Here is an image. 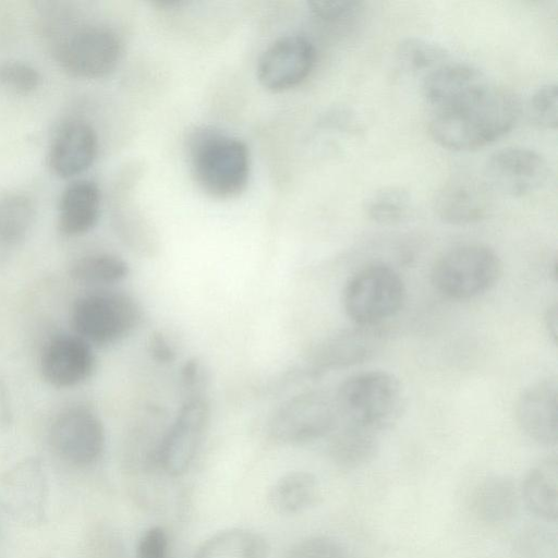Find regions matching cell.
I'll return each instance as SVG.
<instances>
[{
	"label": "cell",
	"mask_w": 558,
	"mask_h": 558,
	"mask_svg": "<svg viewBox=\"0 0 558 558\" xmlns=\"http://www.w3.org/2000/svg\"><path fill=\"white\" fill-rule=\"evenodd\" d=\"M180 379L183 388L187 391L186 397L204 395L202 390L207 384L208 372L201 360L192 357L183 364Z\"/></svg>",
	"instance_id": "e575fe53"
},
{
	"label": "cell",
	"mask_w": 558,
	"mask_h": 558,
	"mask_svg": "<svg viewBox=\"0 0 558 558\" xmlns=\"http://www.w3.org/2000/svg\"><path fill=\"white\" fill-rule=\"evenodd\" d=\"M142 319V306L134 296L107 288L78 296L71 310L75 335L90 345L104 347L123 340Z\"/></svg>",
	"instance_id": "277c9868"
},
{
	"label": "cell",
	"mask_w": 558,
	"mask_h": 558,
	"mask_svg": "<svg viewBox=\"0 0 558 558\" xmlns=\"http://www.w3.org/2000/svg\"><path fill=\"white\" fill-rule=\"evenodd\" d=\"M544 320L548 335L556 343L558 332V306L556 303L551 304L547 308Z\"/></svg>",
	"instance_id": "8d00e7d4"
},
{
	"label": "cell",
	"mask_w": 558,
	"mask_h": 558,
	"mask_svg": "<svg viewBox=\"0 0 558 558\" xmlns=\"http://www.w3.org/2000/svg\"><path fill=\"white\" fill-rule=\"evenodd\" d=\"M383 326H360L340 329L320 339L308 352L307 368L323 375L365 363L384 345Z\"/></svg>",
	"instance_id": "7c38bea8"
},
{
	"label": "cell",
	"mask_w": 558,
	"mask_h": 558,
	"mask_svg": "<svg viewBox=\"0 0 558 558\" xmlns=\"http://www.w3.org/2000/svg\"><path fill=\"white\" fill-rule=\"evenodd\" d=\"M69 274L77 283L104 289L123 281L130 274V266L119 255L92 253L77 258Z\"/></svg>",
	"instance_id": "484cf974"
},
{
	"label": "cell",
	"mask_w": 558,
	"mask_h": 558,
	"mask_svg": "<svg viewBox=\"0 0 558 558\" xmlns=\"http://www.w3.org/2000/svg\"><path fill=\"white\" fill-rule=\"evenodd\" d=\"M333 396L340 423L378 435L399 421L405 404L400 380L378 369L351 375L338 386Z\"/></svg>",
	"instance_id": "7a4b0ae2"
},
{
	"label": "cell",
	"mask_w": 558,
	"mask_h": 558,
	"mask_svg": "<svg viewBox=\"0 0 558 558\" xmlns=\"http://www.w3.org/2000/svg\"><path fill=\"white\" fill-rule=\"evenodd\" d=\"M329 438L330 458L345 470L368 464L378 452V434L350 424L339 422Z\"/></svg>",
	"instance_id": "7402d4cb"
},
{
	"label": "cell",
	"mask_w": 558,
	"mask_h": 558,
	"mask_svg": "<svg viewBox=\"0 0 558 558\" xmlns=\"http://www.w3.org/2000/svg\"><path fill=\"white\" fill-rule=\"evenodd\" d=\"M312 13L326 22H341L354 16L360 8L356 1H313Z\"/></svg>",
	"instance_id": "836d02e7"
},
{
	"label": "cell",
	"mask_w": 558,
	"mask_h": 558,
	"mask_svg": "<svg viewBox=\"0 0 558 558\" xmlns=\"http://www.w3.org/2000/svg\"><path fill=\"white\" fill-rule=\"evenodd\" d=\"M35 221L33 201L22 193L0 196V246L14 247L31 232Z\"/></svg>",
	"instance_id": "4316f807"
},
{
	"label": "cell",
	"mask_w": 558,
	"mask_h": 558,
	"mask_svg": "<svg viewBox=\"0 0 558 558\" xmlns=\"http://www.w3.org/2000/svg\"><path fill=\"white\" fill-rule=\"evenodd\" d=\"M39 72L28 63L10 60L0 63V87L15 93L28 94L40 85Z\"/></svg>",
	"instance_id": "4dcf8cb0"
},
{
	"label": "cell",
	"mask_w": 558,
	"mask_h": 558,
	"mask_svg": "<svg viewBox=\"0 0 558 558\" xmlns=\"http://www.w3.org/2000/svg\"><path fill=\"white\" fill-rule=\"evenodd\" d=\"M319 496L320 486L314 474L292 471L274 483L268 500L275 511L281 514H295L314 506Z\"/></svg>",
	"instance_id": "cb8c5ba5"
},
{
	"label": "cell",
	"mask_w": 558,
	"mask_h": 558,
	"mask_svg": "<svg viewBox=\"0 0 558 558\" xmlns=\"http://www.w3.org/2000/svg\"><path fill=\"white\" fill-rule=\"evenodd\" d=\"M269 546L259 533L232 527L208 537L196 550L194 558H267Z\"/></svg>",
	"instance_id": "d4e9b609"
},
{
	"label": "cell",
	"mask_w": 558,
	"mask_h": 558,
	"mask_svg": "<svg viewBox=\"0 0 558 558\" xmlns=\"http://www.w3.org/2000/svg\"><path fill=\"white\" fill-rule=\"evenodd\" d=\"M168 536L163 527L151 526L141 536L135 558H167Z\"/></svg>",
	"instance_id": "d6a6232c"
},
{
	"label": "cell",
	"mask_w": 558,
	"mask_h": 558,
	"mask_svg": "<svg viewBox=\"0 0 558 558\" xmlns=\"http://www.w3.org/2000/svg\"><path fill=\"white\" fill-rule=\"evenodd\" d=\"M122 45L118 34L100 23L71 24L57 34L53 54L68 73L85 78L100 77L118 64Z\"/></svg>",
	"instance_id": "ba28073f"
},
{
	"label": "cell",
	"mask_w": 558,
	"mask_h": 558,
	"mask_svg": "<svg viewBox=\"0 0 558 558\" xmlns=\"http://www.w3.org/2000/svg\"><path fill=\"white\" fill-rule=\"evenodd\" d=\"M210 405L204 395L186 397L161 437L155 453L158 465L170 476L187 471L207 432Z\"/></svg>",
	"instance_id": "30bf717a"
},
{
	"label": "cell",
	"mask_w": 558,
	"mask_h": 558,
	"mask_svg": "<svg viewBox=\"0 0 558 558\" xmlns=\"http://www.w3.org/2000/svg\"><path fill=\"white\" fill-rule=\"evenodd\" d=\"M519 489L515 483L505 476H493L475 488L472 507L478 519L500 523L511 519L518 511Z\"/></svg>",
	"instance_id": "603a6c76"
},
{
	"label": "cell",
	"mask_w": 558,
	"mask_h": 558,
	"mask_svg": "<svg viewBox=\"0 0 558 558\" xmlns=\"http://www.w3.org/2000/svg\"><path fill=\"white\" fill-rule=\"evenodd\" d=\"M515 420L532 441L550 447L558 441V383L548 377L531 384L515 403Z\"/></svg>",
	"instance_id": "e0dca14e"
},
{
	"label": "cell",
	"mask_w": 558,
	"mask_h": 558,
	"mask_svg": "<svg viewBox=\"0 0 558 558\" xmlns=\"http://www.w3.org/2000/svg\"><path fill=\"white\" fill-rule=\"evenodd\" d=\"M519 113L517 97L492 85L484 94L462 106L432 113L429 133L445 148L473 150L505 135L514 125Z\"/></svg>",
	"instance_id": "6da1fadb"
},
{
	"label": "cell",
	"mask_w": 558,
	"mask_h": 558,
	"mask_svg": "<svg viewBox=\"0 0 558 558\" xmlns=\"http://www.w3.org/2000/svg\"><path fill=\"white\" fill-rule=\"evenodd\" d=\"M450 60L444 47L422 38H407L397 48V61L401 69L423 78Z\"/></svg>",
	"instance_id": "83f0119b"
},
{
	"label": "cell",
	"mask_w": 558,
	"mask_h": 558,
	"mask_svg": "<svg viewBox=\"0 0 558 558\" xmlns=\"http://www.w3.org/2000/svg\"><path fill=\"white\" fill-rule=\"evenodd\" d=\"M549 166L538 153L522 147L495 151L485 166V183L510 196L531 194L547 182Z\"/></svg>",
	"instance_id": "4fadbf2b"
},
{
	"label": "cell",
	"mask_w": 558,
	"mask_h": 558,
	"mask_svg": "<svg viewBox=\"0 0 558 558\" xmlns=\"http://www.w3.org/2000/svg\"><path fill=\"white\" fill-rule=\"evenodd\" d=\"M10 405L8 393L3 383L0 379V427L9 422Z\"/></svg>",
	"instance_id": "74e56055"
},
{
	"label": "cell",
	"mask_w": 558,
	"mask_h": 558,
	"mask_svg": "<svg viewBox=\"0 0 558 558\" xmlns=\"http://www.w3.org/2000/svg\"><path fill=\"white\" fill-rule=\"evenodd\" d=\"M95 364V354L87 341L77 335H58L44 348L40 373L51 386L69 388L88 379Z\"/></svg>",
	"instance_id": "2e32d148"
},
{
	"label": "cell",
	"mask_w": 558,
	"mask_h": 558,
	"mask_svg": "<svg viewBox=\"0 0 558 558\" xmlns=\"http://www.w3.org/2000/svg\"><path fill=\"white\" fill-rule=\"evenodd\" d=\"M488 185L468 178H457L445 184L435 199L438 218L454 226L482 220L489 208Z\"/></svg>",
	"instance_id": "d6986e66"
},
{
	"label": "cell",
	"mask_w": 558,
	"mask_h": 558,
	"mask_svg": "<svg viewBox=\"0 0 558 558\" xmlns=\"http://www.w3.org/2000/svg\"><path fill=\"white\" fill-rule=\"evenodd\" d=\"M100 213V191L90 180H76L63 191L58 206V228L65 235L92 230Z\"/></svg>",
	"instance_id": "ffe728a7"
},
{
	"label": "cell",
	"mask_w": 558,
	"mask_h": 558,
	"mask_svg": "<svg viewBox=\"0 0 558 558\" xmlns=\"http://www.w3.org/2000/svg\"><path fill=\"white\" fill-rule=\"evenodd\" d=\"M148 352L151 359L160 364L172 363L177 357L173 345L160 331H155L150 335L148 340Z\"/></svg>",
	"instance_id": "d590c367"
},
{
	"label": "cell",
	"mask_w": 558,
	"mask_h": 558,
	"mask_svg": "<svg viewBox=\"0 0 558 558\" xmlns=\"http://www.w3.org/2000/svg\"><path fill=\"white\" fill-rule=\"evenodd\" d=\"M54 454L74 468H88L101 457L106 433L100 417L89 408L70 407L61 411L49 428Z\"/></svg>",
	"instance_id": "9c48e42d"
},
{
	"label": "cell",
	"mask_w": 558,
	"mask_h": 558,
	"mask_svg": "<svg viewBox=\"0 0 558 558\" xmlns=\"http://www.w3.org/2000/svg\"><path fill=\"white\" fill-rule=\"evenodd\" d=\"M521 495L527 509L539 519L556 522L558 518V458L548 456L526 474Z\"/></svg>",
	"instance_id": "44dd1931"
},
{
	"label": "cell",
	"mask_w": 558,
	"mask_h": 558,
	"mask_svg": "<svg viewBox=\"0 0 558 558\" xmlns=\"http://www.w3.org/2000/svg\"><path fill=\"white\" fill-rule=\"evenodd\" d=\"M530 119L544 129H556L558 123V89L555 83L539 87L527 104Z\"/></svg>",
	"instance_id": "1f68e13d"
},
{
	"label": "cell",
	"mask_w": 558,
	"mask_h": 558,
	"mask_svg": "<svg viewBox=\"0 0 558 558\" xmlns=\"http://www.w3.org/2000/svg\"><path fill=\"white\" fill-rule=\"evenodd\" d=\"M283 558H349V553L337 538L315 535L294 543Z\"/></svg>",
	"instance_id": "f546056e"
},
{
	"label": "cell",
	"mask_w": 558,
	"mask_h": 558,
	"mask_svg": "<svg viewBox=\"0 0 558 558\" xmlns=\"http://www.w3.org/2000/svg\"><path fill=\"white\" fill-rule=\"evenodd\" d=\"M49 485L37 458H26L8 470L0 482V501L19 524L35 527L45 520Z\"/></svg>",
	"instance_id": "8fae6325"
},
{
	"label": "cell",
	"mask_w": 558,
	"mask_h": 558,
	"mask_svg": "<svg viewBox=\"0 0 558 558\" xmlns=\"http://www.w3.org/2000/svg\"><path fill=\"white\" fill-rule=\"evenodd\" d=\"M316 59L310 39L301 35H286L271 43L257 64L260 84L272 92L289 89L311 73Z\"/></svg>",
	"instance_id": "5bb4252c"
},
{
	"label": "cell",
	"mask_w": 558,
	"mask_h": 558,
	"mask_svg": "<svg viewBox=\"0 0 558 558\" xmlns=\"http://www.w3.org/2000/svg\"><path fill=\"white\" fill-rule=\"evenodd\" d=\"M405 287L389 265L373 263L359 269L347 281L342 306L354 325L383 326L402 307Z\"/></svg>",
	"instance_id": "5b68a950"
},
{
	"label": "cell",
	"mask_w": 558,
	"mask_h": 558,
	"mask_svg": "<svg viewBox=\"0 0 558 558\" xmlns=\"http://www.w3.org/2000/svg\"><path fill=\"white\" fill-rule=\"evenodd\" d=\"M192 172L199 187L217 198L239 195L250 177V154L240 138L204 130L190 144Z\"/></svg>",
	"instance_id": "3957f363"
},
{
	"label": "cell",
	"mask_w": 558,
	"mask_h": 558,
	"mask_svg": "<svg viewBox=\"0 0 558 558\" xmlns=\"http://www.w3.org/2000/svg\"><path fill=\"white\" fill-rule=\"evenodd\" d=\"M411 208L409 193L400 187H384L373 193L365 203L367 217L384 226H392L403 221Z\"/></svg>",
	"instance_id": "f1b7e54d"
},
{
	"label": "cell",
	"mask_w": 558,
	"mask_h": 558,
	"mask_svg": "<svg viewBox=\"0 0 558 558\" xmlns=\"http://www.w3.org/2000/svg\"><path fill=\"white\" fill-rule=\"evenodd\" d=\"M502 271L498 255L482 244H463L444 252L434 263V288L452 300L477 298L498 282Z\"/></svg>",
	"instance_id": "8992f818"
},
{
	"label": "cell",
	"mask_w": 558,
	"mask_h": 558,
	"mask_svg": "<svg viewBox=\"0 0 558 558\" xmlns=\"http://www.w3.org/2000/svg\"><path fill=\"white\" fill-rule=\"evenodd\" d=\"M492 85L478 68L450 60L423 78L422 93L432 113H437L477 98Z\"/></svg>",
	"instance_id": "9a60e30c"
},
{
	"label": "cell",
	"mask_w": 558,
	"mask_h": 558,
	"mask_svg": "<svg viewBox=\"0 0 558 558\" xmlns=\"http://www.w3.org/2000/svg\"><path fill=\"white\" fill-rule=\"evenodd\" d=\"M339 423L333 392L313 386L282 402L268 423L279 444L300 446L327 437Z\"/></svg>",
	"instance_id": "52a82bcc"
},
{
	"label": "cell",
	"mask_w": 558,
	"mask_h": 558,
	"mask_svg": "<svg viewBox=\"0 0 558 558\" xmlns=\"http://www.w3.org/2000/svg\"><path fill=\"white\" fill-rule=\"evenodd\" d=\"M98 148L94 128L82 119H70L54 132L48 149V165L61 178L74 177L93 163Z\"/></svg>",
	"instance_id": "ac0fdd59"
}]
</instances>
